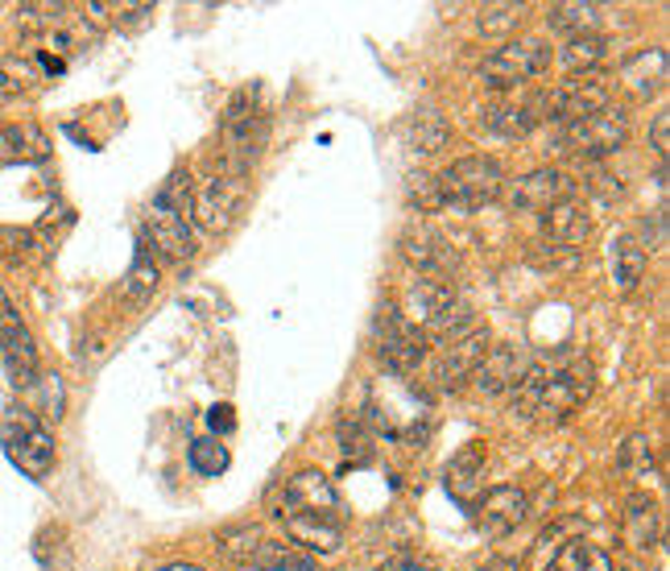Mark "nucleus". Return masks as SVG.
Listing matches in <instances>:
<instances>
[{
	"label": "nucleus",
	"instance_id": "obj_20",
	"mask_svg": "<svg viewBox=\"0 0 670 571\" xmlns=\"http://www.w3.org/2000/svg\"><path fill=\"white\" fill-rule=\"evenodd\" d=\"M592 237V216L584 199H563L551 212H542V240L563 244V249H584V240Z\"/></svg>",
	"mask_w": 670,
	"mask_h": 571
},
{
	"label": "nucleus",
	"instance_id": "obj_5",
	"mask_svg": "<svg viewBox=\"0 0 670 571\" xmlns=\"http://www.w3.org/2000/svg\"><path fill=\"white\" fill-rule=\"evenodd\" d=\"M435 183L443 195V212H476L505 191V170L488 153H467V158H455L443 174H435Z\"/></svg>",
	"mask_w": 670,
	"mask_h": 571
},
{
	"label": "nucleus",
	"instance_id": "obj_9",
	"mask_svg": "<svg viewBox=\"0 0 670 571\" xmlns=\"http://www.w3.org/2000/svg\"><path fill=\"white\" fill-rule=\"evenodd\" d=\"M327 517V522H344V501L335 493L332 477H323L319 468H302L281 484L278 517Z\"/></svg>",
	"mask_w": 670,
	"mask_h": 571
},
{
	"label": "nucleus",
	"instance_id": "obj_21",
	"mask_svg": "<svg viewBox=\"0 0 670 571\" xmlns=\"http://www.w3.org/2000/svg\"><path fill=\"white\" fill-rule=\"evenodd\" d=\"M402 141L414 158H439L451 146V125L439 109H414L402 121Z\"/></svg>",
	"mask_w": 670,
	"mask_h": 571
},
{
	"label": "nucleus",
	"instance_id": "obj_10",
	"mask_svg": "<svg viewBox=\"0 0 670 571\" xmlns=\"http://www.w3.org/2000/svg\"><path fill=\"white\" fill-rule=\"evenodd\" d=\"M402 258L418 270L423 277H439V282H451V274L460 270V244L439 232L435 224H409L406 232H402Z\"/></svg>",
	"mask_w": 670,
	"mask_h": 571
},
{
	"label": "nucleus",
	"instance_id": "obj_28",
	"mask_svg": "<svg viewBox=\"0 0 670 571\" xmlns=\"http://www.w3.org/2000/svg\"><path fill=\"white\" fill-rule=\"evenodd\" d=\"M286 522V535L290 543L307 547V551H319V555H335L344 547V522H327V517H281Z\"/></svg>",
	"mask_w": 670,
	"mask_h": 571
},
{
	"label": "nucleus",
	"instance_id": "obj_40",
	"mask_svg": "<svg viewBox=\"0 0 670 571\" xmlns=\"http://www.w3.org/2000/svg\"><path fill=\"white\" fill-rule=\"evenodd\" d=\"M228 447H223L216 435H207V439H195L190 443V468L199 472V477H220L223 468H228Z\"/></svg>",
	"mask_w": 670,
	"mask_h": 571
},
{
	"label": "nucleus",
	"instance_id": "obj_22",
	"mask_svg": "<svg viewBox=\"0 0 670 571\" xmlns=\"http://www.w3.org/2000/svg\"><path fill=\"white\" fill-rule=\"evenodd\" d=\"M621 530H625V543H629L637 555H646L658 547L662 538V510L650 493H629L625 498V517H621Z\"/></svg>",
	"mask_w": 670,
	"mask_h": 571
},
{
	"label": "nucleus",
	"instance_id": "obj_48",
	"mask_svg": "<svg viewBox=\"0 0 670 571\" xmlns=\"http://www.w3.org/2000/svg\"><path fill=\"white\" fill-rule=\"evenodd\" d=\"M481 571H513L509 563H493V568H481Z\"/></svg>",
	"mask_w": 670,
	"mask_h": 571
},
{
	"label": "nucleus",
	"instance_id": "obj_18",
	"mask_svg": "<svg viewBox=\"0 0 670 571\" xmlns=\"http://www.w3.org/2000/svg\"><path fill=\"white\" fill-rule=\"evenodd\" d=\"M521 369H525V356H521L518 344H493L484 352L481 365H476V373H472V386L484 398H497V393H509L518 386Z\"/></svg>",
	"mask_w": 670,
	"mask_h": 571
},
{
	"label": "nucleus",
	"instance_id": "obj_30",
	"mask_svg": "<svg viewBox=\"0 0 670 571\" xmlns=\"http://www.w3.org/2000/svg\"><path fill=\"white\" fill-rule=\"evenodd\" d=\"M525 13H530V4H521V0H493V4L476 9V30L484 37H509L521 30Z\"/></svg>",
	"mask_w": 670,
	"mask_h": 571
},
{
	"label": "nucleus",
	"instance_id": "obj_42",
	"mask_svg": "<svg viewBox=\"0 0 670 571\" xmlns=\"http://www.w3.org/2000/svg\"><path fill=\"white\" fill-rule=\"evenodd\" d=\"M92 13H104L112 25H120V30H141L153 21V4H92Z\"/></svg>",
	"mask_w": 670,
	"mask_h": 571
},
{
	"label": "nucleus",
	"instance_id": "obj_46",
	"mask_svg": "<svg viewBox=\"0 0 670 571\" xmlns=\"http://www.w3.org/2000/svg\"><path fill=\"white\" fill-rule=\"evenodd\" d=\"M207 423H211V431H236V414H232V406H211L207 410Z\"/></svg>",
	"mask_w": 670,
	"mask_h": 571
},
{
	"label": "nucleus",
	"instance_id": "obj_38",
	"mask_svg": "<svg viewBox=\"0 0 670 571\" xmlns=\"http://www.w3.org/2000/svg\"><path fill=\"white\" fill-rule=\"evenodd\" d=\"M253 568L257 571H315V563H311L302 551H294V547H286V543H269V538H265Z\"/></svg>",
	"mask_w": 670,
	"mask_h": 571
},
{
	"label": "nucleus",
	"instance_id": "obj_6",
	"mask_svg": "<svg viewBox=\"0 0 670 571\" xmlns=\"http://www.w3.org/2000/svg\"><path fill=\"white\" fill-rule=\"evenodd\" d=\"M546 71H551V46L539 42V37H513V42L497 46V50L476 67L481 83L484 88H493V92H518L525 83L542 79Z\"/></svg>",
	"mask_w": 670,
	"mask_h": 571
},
{
	"label": "nucleus",
	"instance_id": "obj_24",
	"mask_svg": "<svg viewBox=\"0 0 670 571\" xmlns=\"http://www.w3.org/2000/svg\"><path fill=\"white\" fill-rule=\"evenodd\" d=\"M46 158H50V137L37 129L34 121L0 125V162L4 167H30V162H46Z\"/></svg>",
	"mask_w": 670,
	"mask_h": 571
},
{
	"label": "nucleus",
	"instance_id": "obj_27",
	"mask_svg": "<svg viewBox=\"0 0 670 571\" xmlns=\"http://www.w3.org/2000/svg\"><path fill=\"white\" fill-rule=\"evenodd\" d=\"M609 265H613V286L621 295H633L642 282H646V270H650V258L642 253V244L633 240V232H616L613 249H609Z\"/></svg>",
	"mask_w": 670,
	"mask_h": 571
},
{
	"label": "nucleus",
	"instance_id": "obj_17",
	"mask_svg": "<svg viewBox=\"0 0 670 571\" xmlns=\"http://www.w3.org/2000/svg\"><path fill=\"white\" fill-rule=\"evenodd\" d=\"M616 88L646 104L667 88V50L662 46H646V50H633L621 67H616Z\"/></svg>",
	"mask_w": 670,
	"mask_h": 571
},
{
	"label": "nucleus",
	"instance_id": "obj_35",
	"mask_svg": "<svg viewBox=\"0 0 670 571\" xmlns=\"http://www.w3.org/2000/svg\"><path fill=\"white\" fill-rule=\"evenodd\" d=\"M525 261L542 274H571V270L584 265V249H563V244H551V240H534L525 249Z\"/></svg>",
	"mask_w": 670,
	"mask_h": 571
},
{
	"label": "nucleus",
	"instance_id": "obj_43",
	"mask_svg": "<svg viewBox=\"0 0 670 571\" xmlns=\"http://www.w3.org/2000/svg\"><path fill=\"white\" fill-rule=\"evenodd\" d=\"M30 389H37V406H30L34 414L62 419V381H58L55 373H37V381Z\"/></svg>",
	"mask_w": 670,
	"mask_h": 571
},
{
	"label": "nucleus",
	"instance_id": "obj_36",
	"mask_svg": "<svg viewBox=\"0 0 670 571\" xmlns=\"http://www.w3.org/2000/svg\"><path fill=\"white\" fill-rule=\"evenodd\" d=\"M71 21V4L62 0H42V4H18V25L21 30H42V34H55L58 25Z\"/></svg>",
	"mask_w": 670,
	"mask_h": 571
},
{
	"label": "nucleus",
	"instance_id": "obj_4",
	"mask_svg": "<svg viewBox=\"0 0 670 571\" xmlns=\"http://www.w3.org/2000/svg\"><path fill=\"white\" fill-rule=\"evenodd\" d=\"M0 447L30 480H46L58 464L55 431L42 423L30 406H9L0 414Z\"/></svg>",
	"mask_w": 670,
	"mask_h": 571
},
{
	"label": "nucleus",
	"instance_id": "obj_41",
	"mask_svg": "<svg viewBox=\"0 0 670 571\" xmlns=\"http://www.w3.org/2000/svg\"><path fill=\"white\" fill-rule=\"evenodd\" d=\"M406 199H409V207H414V212H423V216H435V212H443V195H439V183H435V174H409Z\"/></svg>",
	"mask_w": 670,
	"mask_h": 571
},
{
	"label": "nucleus",
	"instance_id": "obj_44",
	"mask_svg": "<svg viewBox=\"0 0 670 571\" xmlns=\"http://www.w3.org/2000/svg\"><path fill=\"white\" fill-rule=\"evenodd\" d=\"M377 571H435L427 563V559H423V555H414V551H397V555H390V559H385V563H381V568Z\"/></svg>",
	"mask_w": 670,
	"mask_h": 571
},
{
	"label": "nucleus",
	"instance_id": "obj_13",
	"mask_svg": "<svg viewBox=\"0 0 670 571\" xmlns=\"http://www.w3.org/2000/svg\"><path fill=\"white\" fill-rule=\"evenodd\" d=\"M576 195V179L571 174H563L555 167H542V170H530V174H521L509 183L505 191V203H509V212H551L555 203L571 199Z\"/></svg>",
	"mask_w": 670,
	"mask_h": 571
},
{
	"label": "nucleus",
	"instance_id": "obj_32",
	"mask_svg": "<svg viewBox=\"0 0 670 571\" xmlns=\"http://www.w3.org/2000/svg\"><path fill=\"white\" fill-rule=\"evenodd\" d=\"M261 543H265L261 526H228V530L216 535V551H220L228 563H236V568H253Z\"/></svg>",
	"mask_w": 670,
	"mask_h": 571
},
{
	"label": "nucleus",
	"instance_id": "obj_45",
	"mask_svg": "<svg viewBox=\"0 0 670 571\" xmlns=\"http://www.w3.org/2000/svg\"><path fill=\"white\" fill-rule=\"evenodd\" d=\"M670 112H658L650 125V141H654V153H658V162H667V149H670Z\"/></svg>",
	"mask_w": 670,
	"mask_h": 571
},
{
	"label": "nucleus",
	"instance_id": "obj_47",
	"mask_svg": "<svg viewBox=\"0 0 670 571\" xmlns=\"http://www.w3.org/2000/svg\"><path fill=\"white\" fill-rule=\"evenodd\" d=\"M158 571H204L199 563H166V568H158Z\"/></svg>",
	"mask_w": 670,
	"mask_h": 571
},
{
	"label": "nucleus",
	"instance_id": "obj_26",
	"mask_svg": "<svg viewBox=\"0 0 670 571\" xmlns=\"http://www.w3.org/2000/svg\"><path fill=\"white\" fill-rule=\"evenodd\" d=\"M604 4L600 0H563V4H551L546 9V25L555 34H567V37H592L600 34L604 25Z\"/></svg>",
	"mask_w": 670,
	"mask_h": 571
},
{
	"label": "nucleus",
	"instance_id": "obj_3",
	"mask_svg": "<svg viewBox=\"0 0 670 571\" xmlns=\"http://www.w3.org/2000/svg\"><path fill=\"white\" fill-rule=\"evenodd\" d=\"M625 141H629V112L621 109V104H609L596 116L555 125V137H551L546 149L555 158H571V162H600V158L621 153Z\"/></svg>",
	"mask_w": 670,
	"mask_h": 571
},
{
	"label": "nucleus",
	"instance_id": "obj_7",
	"mask_svg": "<svg viewBox=\"0 0 670 571\" xmlns=\"http://www.w3.org/2000/svg\"><path fill=\"white\" fill-rule=\"evenodd\" d=\"M613 79L604 71H588V75H567L558 88L551 92H539V116L542 121H555V125H567V121H584V116H596L613 104Z\"/></svg>",
	"mask_w": 670,
	"mask_h": 571
},
{
	"label": "nucleus",
	"instance_id": "obj_2",
	"mask_svg": "<svg viewBox=\"0 0 670 571\" xmlns=\"http://www.w3.org/2000/svg\"><path fill=\"white\" fill-rule=\"evenodd\" d=\"M430 406L423 398V389H414L406 377L385 373L377 377V386L369 389V406H365V423L372 426V435H390V439L406 443V447H423L430 435Z\"/></svg>",
	"mask_w": 670,
	"mask_h": 571
},
{
	"label": "nucleus",
	"instance_id": "obj_39",
	"mask_svg": "<svg viewBox=\"0 0 670 571\" xmlns=\"http://www.w3.org/2000/svg\"><path fill=\"white\" fill-rule=\"evenodd\" d=\"M616 464H621V472H629L633 480H650L654 477V447L646 435H629V439L621 443V456H616Z\"/></svg>",
	"mask_w": 670,
	"mask_h": 571
},
{
	"label": "nucleus",
	"instance_id": "obj_19",
	"mask_svg": "<svg viewBox=\"0 0 670 571\" xmlns=\"http://www.w3.org/2000/svg\"><path fill=\"white\" fill-rule=\"evenodd\" d=\"M484 468H488V447H484L481 439L464 443L455 456H451V464H447V493L455 501H464V505H472V501L484 493Z\"/></svg>",
	"mask_w": 670,
	"mask_h": 571
},
{
	"label": "nucleus",
	"instance_id": "obj_16",
	"mask_svg": "<svg viewBox=\"0 0 670 571\" xmlns=\"http://www.w3.org/2000/svg\"><path fill=\"white\" fill-rule=\"evenodd\" d=\"M525 514H530V498L518 484H497V489H488V493L476 498V522H481V530L488 538L513 535L525 522Z\"/></svg>",
	"mask_w": 670,
	"mask_h": 571
},
{
	"label": "nucleus",
	"instance_id": "obj_31",
	"mask_svg": "<svg viewBox=\"0 0 670 571\" xmlns=\"http://www.w3.org/2000/svg\"><path fill=\"white\" fill-rule=\"evenodd\" d=\"M609 58V37L592 34V37H567V46L558 50V62L567 67V75H588L600 71V62Z\"/></svg>",
	"mask_w": 670,
	"mask_h": 571
},
{
	"label": "nucleus",
	"instance_id": "obj_8",
	"mask_svg": "<svg viewBox=\"0 0 670 571\" xmlns=\"http://www.w3.org/2000/svg\"><path fill=\"white\" fill-rule=\"evenodd\" d=\"M372 344H377V356L385 361V373H397V377H406V373H414L427 361V332L414 328L397 307H381L377 311V319H372Z\"/></svg>",
	"mask_w": 670,
	"mask_h": 571
},
{
	"label": "nucleus",
	"instance_id": "obj_23",
	"mask_svg": "<svg viewBox=\"0 0 670 571\" xmlns=\"http://www.w3.org/2000/svg\"><path fill=\"white\" fill-rule=\"evenodd\" d=\"M58 71H62V58H50V55H9L4 62H0V100L34 92L37 83L46 79V75H58Z\"/></svg>",
	"mask_w": 670,
	"mask_h": 571
},
{
	"label": "nucleus",
	"instance_id": "obj_34",
	"mask_svg": "<svg viewBox=\"0 0 670 571\" xmlns=\"http://www.w3.org/2000/svg\"><path fill=\"white\" fill-rule=\"evenodd\" d=\"M335 439L344 447V456L356 464L372 460V452H377V435H372V426L365 423V414H344L339 423H335Z\"/></svg>",
	"mask_w": 670,
	"mask_h": 571
},
{
	"label": "nucleus",
	"instance_id": "obj_1",
	"mask_svg": "<svg viewBox=\"0 0 670 571\" xmlns=\"http://www.w3.org/2000/svg\"><path fill=\"white\" fill-rule=\"evenodd\" d=\"M596 369L579 356H558V361H525L513 393V414L525 423L558 426L576 414L579 406L592 398Z\"/></svg>",
	"mask_w": 670,
	"mask_h": 571
},
{
	"label": "nucleus",
	"instance_id": "obj_37",
	"mask_svg": "<svg viewBox=\"0 0 670 571\" xmlns=\"http://www.w3.org/2000/svg\"><path fill=\"white\" fill-rule=\"evenodd\" d=\"M158 282H162V274H158V265H153V258H149V249H146V244H137L132 265H129V282H125V295H129V302H146V298H153Z\"/></svg>",
	"mask_w": 670,
	"mask_h": 571
},
{
	"label": "nucleus",
	"instance_id": "obj_11",
	"mask_svg": "<svg viewBox=\"0 0 670 571\" xmlns=\"http://www.w3.org/2000/svg\"><path fill=\"white\" fill-rule=\"evenodd\" d=\"M488 349H493V335H488L484 323L464 335H455V340H443V344L435 349V356H430V377H435V386L439 389L467 386Z\"/></svg>",
	"mask_w": 670,
	"mask_h": 571
},
{
	"label": "nucleus",
	"instance_id": "obj_49",
	"mask_svg": "<svg viewBox=\"0 0 670 571\" xmlns=\"http://www.w3.org/2000/svg\"><path fill=\"white\" fill-rule=\"evenodd\" d=\"M621 571H642V568H621Z\"/></svg>",
	"mask_w": 670,
	"mask_h": 571
},
{
	"label": "nucleus",
	"instance_id": "obj_29",
	"mask_svg": "<svg viewBox=\"0 0 670 571\" xmlns=\"http://www.w3.org/2000/svg\"><path fill=\"white\" fill-rule=\"evenodd\" d=\"M542 571H613V555L579 535V538H567Z\"/></svg>",
	"mask_w": 670,
	"mask_h": 571
},
{
	"label": "nucleus",
	"instance_id": "obj_33",
	"mask_svg": "<svg viewBox=\"0 0 670 571\" xmlns=\"http://www.w3.org/2000/svg\"><path fill=\"white\" fill-rule=\"evenodd\" d=\"M153 207H162V212L190 224V216H195V179H190V170L183 167L170 170V179L158 186V203Z\"/></svg>",
	"mask_w": 670,
	"mask_h": 571
},
{
	"label": "nucleus",
	"instance_id": "obj_14",
	"mask_svg": "<svg viewBox=\"0 0 670 571\" xmlns=\"http://www.w3.org/2000/svg\"><path fill=\"white\" fill-rule=\"evenodd\" d=\"M244 207V174L236 170H216L204 183V191L195 195V220L204 224L207 232H223L232 228V220Z\"/></svg>",
	"mask_w": 670,
	"mask_h": 571
},
{
	"label": "nucleus",
	"instance_id": "obj_15",
	"mask_svg": "<svg viewBox=\"0 0 670 571\" xmlns=\"http://www.w3.org/2000/svg\"><path fill=\"white\" fill-rule=\"evenodd\" d=\"M141 244L149 249V258L174 261V265L195 258V232H190V224L162 212V207H149L146 212V220H141Z\"/></svg>",
	"mask_w": 670,
	"mask_h": 571
},
{
	"label": "nucleus",
	"instance_id": "obj_12",
	"mask_svg": "<svg viewBox=\"0 0 670 571\" xmlns=\"http://www.w3.org/2000/svg\"><path fill=\"white\" fill-rule=\"evenodd\" d=\"M0 356H4V369L9 381L18 389H30L37 381V344L34 332L25 328L21 311L13 307V298L0 290Z\"/></svg>",
	"mask_w": 670,
	"mask_h": 571
},
{
	"label": "nucleus",
	"instance_id": "obj_25",
	"mask_svg": "<svg viewBox=\"0 0 670 571\" xmlns=\"http://www.w3.org/2000/svg\"><path fill=\"white\" fill-rule=\"evenodd\" d=\"M539 121V95H530V100H497V104L481 109V129L497 133V137H525Z\"/></svg>",
	"mask_w": 670,
	"mask_h": 571
}]
</instances>
